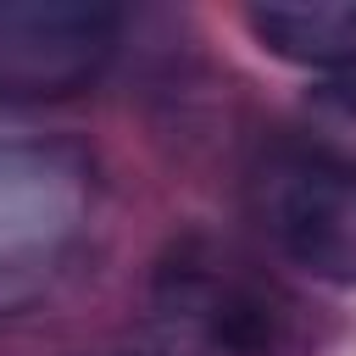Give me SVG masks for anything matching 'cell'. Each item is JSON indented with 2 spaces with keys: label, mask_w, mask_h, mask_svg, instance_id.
<instances>
[{
  "label": "cell",
  "mask_w": 356,
  "mask_h": 356,
  "mask_svg": "<svg viewBox=\"0 0 356 356\" xmlns=\"http://www.w3.org/2000/svg\"><path fill=\"white\" fill-rule=\"evenodd\" d=\"M245 22L278 61L312 67L323 78L356 67V0H256L245 6Z\"/></svg>",
  "instance_id": "5b68a950"
},
{
  "label": "cell",
  "mask_w": 356,
  "mask_h": 356,
  "mask_svg": "<svg viewBox=\"0 0 356 356\" xmlns=\"http://www.w3.org/2000/svg\"><path fill=\"white\" fill-rule=\"evenodd\" d=\"M156 328L172 356H278V300L234 267L178 256L156 278Z\"/></svg>",
  "instance_id": "3957f363"
},
{
  "label": "cell",
  "mask_w": 356,
  "mask_h": 356,
  "mask_svg": "<svg viewBox=\"0 0 356 356\" xmlns=\"http://www.w3.org/2000/svg\"><path fill=\"white\" fill-rule=\"evenodd\" d=\"M117 11L100 0H0V100H61L100 78Z\"/></svg>",
  "instance_id": "7a4b0ae2"
},
{
  "label": "cell",
  "mask_w": 356,
  "mask_h": 356,
  "mask_svg": "<svg viewBox=\"0 0 356 356\" xmlns=\"http://www.w3.org/2000/svg\"><path fill=\"white\" fill-rule=\"evenodd\" d=\"M267 239L328 284H356V167L317 150H273L250 184Z\"/></svg>",
  "instance_id": "6da1fadb"
},
{
  "label": "cell",
  "mask_w": 356,
  "mask_h": 356,
  "mask_svg": "<svg viewBox=\"0 0 356 356\" xmlns=\"http://www.w3.org/2000/svg\"><path fill=\"white\" fill-rule=\"evenodd\" d=\"M300 117L312 128V150L317 156L356 167V67L317 78L306 89V100H300Z\"/></svg>",
  "instance_id": "8992f818"
},
{
  "label": "cell",
  "mask_w": 356,
  "mask_h": 356,
  "mask_svg": "<svg viewBox=\"0 0 356 356\" xmlns=\"http://www.w3.org/2000/svg\"><path fill=\"white\" fill-rule=\"evenodd\" d=\"M89 161L61 139L0 128V273L50 261L83 222Z\"/></svg>",
  "instance_id": "277c9868"
}]
</instances>
